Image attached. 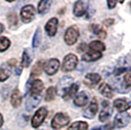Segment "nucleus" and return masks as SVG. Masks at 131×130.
I'll return each mask as SVG.
<instances>
[{
	"label": "nucleus",
	"instance_id": "obj_24",
	"mask_svg": "<svg viewBox=\"0 0 131 130\" xmlns=\"http://www.w3.org/2000/svg\"><path fill=\"white\" fill-rule=\"evenodd\" d=\"M91 29L94 34H96L100 39H105L107 37V32L103 27L99 25H92L91 26Z\"/></svg>",
	"mask_w": 131,
	"mask_h": 130
},
{
	"label": "nucleus",
	"instance_id": "obj_14",
	"mask_svg": "<svg viewBox=\"0 0 131 130\" xmlns=\"http://www.w3.org/2000/svg\"><path fill=\"white\" fill-rule=\"evenodd\" d=\"M44 88L43 82L39 79H36L32 82L31 86H30V95L31 96H39L40 93L42 92Z\"/></svg>",
	"mask_w": 131,
	"mask_h": 130
},
{
	"label": "nucleus",
	"instance_id": "obj_28",
	"mask_svg": "<svg viewBox=\"0 0 131 130\" xmlns=\"http://www.w3.org/2000/svg\"><path fill=\"white\" fill-rule=\"evenodd\" d=\"M43 70V61H38L35 65L33 66L31 70V76H38L41 74Z\"/></svg>",
	"mask_w": 131,
	"mask_h": 130
},
{
	"label": "nucleus",
	"instance_id": "obj_29",
	"mask_svg": "<svg viewBox=\"0 0 131 130\" xmlns=\"http://www.w3.org/2000/svg\"><path fill=\"white\" fill-rule=\"evenodd\" d=\"M40 41H41V32H40V29L37 28L35 33H34V36H33V40H32L33 48H37L39 46V44H40Z\"/></svg>",
	"mask_w": 131,
	"mask_h": 130
},
{
	"label": "nucleus",
	"instance_id": "obj_6",
	"mask_svg": "<svg viewBox=\"0 0 131 130\" xmlns=\"http://www.w3.org/2000/svg\"><path fill=\"white\" fill-rule=\"evenodd\" d=\"M34 14H35V10L32 5L25 6L21 11V17H22L23 22L26 24L31 22L34 19Z\"/></svg>",
	"mask_w": 131,
	"mask_h": 130
},
{
	"label": "nucleus",
	"instance_id": "obj_9",
	"mask_svg": "<svg viewBox=\"0 0 131 130\" xmlns=\"http://www.w3.org/2000/svg\"><path fill=\"white\" fill-rule=\"evenodd\" d=\"M114 107L119 113H125L127 110H129L131 108V102L128 99H126V98L116 99L114 102Z\"/></svg>",
	"mask_w": 131,
	"mask_h": 130
},
{
	"label": "nucleus",
	"instance_id": "obj_8",
	"mask_svg": "<svg viewBox=\"0 0 131 130\" xmlns=\"http://www.w3.org/2000/svg\"><path fill=\"white\" fill-rule=\"evenodd\" d=\"M59 68H60V62H59V60L51 59L45 64V66H44V71H45V72L48 75H53V74H55L58 71Z\"/></svg>",
	"mask_w": 131,
	"mask_h": 130
},
{
	"label": "nucleus",
	"instance_id": "obj_25",
	"mask_svg": "<svg viewBox=\"0 0 131 130\" xmlns=\"http://www.w3.org/2000/svg\"><path fill=\"white\" fill-rule=\"evenodd\" d=\"M88 124L85 121H77L69 126L68 130H87Z\"/></svg>",
	"mask_w": 131,
	"mask_h": 130
},
{
	"label": "nucleus",
	"instance_id": "obj_30",
	"mask_svg": "<svg viewBox=\"0 0 131 130\" xmlns=\"http://www.w3.org/2000/svg\"><path fill=\"white\" fill-rule=\"evenodd\" d=\"M10 40L6 37H0V52H3L9 48L10 46Z\"/></svg>",
	"mask_w": 131,
	"mask_h": 130
},
{
	"label": "nucleus",
	"instance_id": "obj_7",
	"mask_svg": "<svg viewBox=\"0 0 131 130\" xmlns=\"http://www.w3.org/2000/svg\"><path fill=\"white\" fill-rule=\"evenodd\" d=\"M98 112V103H97V99L96 98H93L91 100V102L89 104V106L87 107V109L84 111L83 113V116L86 117V118L92 119L95 117V115L97 114Z\"/></svg>",
	"mask_w": 131,
	"mask_h": 130
},
{
	"label": "nucleus",
	"instance_id": "obj_23",
	"mask_svg": "<svg viewBox=\"0 0 131 130\" xmlns=\"http://www.w3.org/2000/svg\"><path fill=\"white\" fill-rule=\"evenodd\" d=\"M71 84H72V78H71V76H64L60 80V82H59L58 88H59V90H60L61 92L63 93L64 90L67 89L69 86H71Z\"/></svg>",
	"mask_w": 131,
	"mask_h": 130
},
{
	"label": "nucleus",
	"instance_id": "obj_32",
	"mask_svg": "<svg viewBox=\"0 0 131 130\" xmlns=\"http://www.w3.org/2000/svg\"><path fill=\"white\" fill-rule=\"evenodd\" d=\"M7 20H8V23L11 27H14L18 24V18H17V15L15 13H11L9 14L8 17H7Z\"/></svg>",
	"mask_w": 131,
	"mask_h": 130
},
{
	"label": "nucleus",
	"instance_id": "obj_31",
	"mask_svg": "<svg viewBox=\"0 0 131 130\" xmlns=\"http://www.w3.org/2000/svg\"><path fill=\"white\" fill-rule=\"evenodd\" d=\"M30 62H31L30 56L28 55V53H27V51H25L24 54H23V58H22V67L27 68L29 66V64H30Z\"/></svg>",
	"mask_w": 131,
	"mask_h": 130
},
{
	"label": "nucleus",
	"instance_id": "obj_22",
	"mask_svg": "<svg viewBox=\"0 0 131 130\" xmlns=\"http://www.w3.org/2000/svg\"><path fill=\"white\" fill-rule=\"evenodd\" d=\"M40 101H41V96H40V95H39V96H31V97L27 101V103H26V108H27V111H30V110H32V109L35 108V107L40 103Z\"/></svg>",
	"mask_w": 131,
	"mask_h": 130
},
{
	"label": "nucleus",
	"instance_id": "obj_4",
	"mask_svg": "<svg viewBox=\"0 0 131 130\" xmlns=\"http://www.w3.org/2000/svg\"><path fill=\"white\" fill-rule=\"evenodd\" d=\"M48 114V111L45 108H40L39 110L36 111V113L34 114L32 119H31V125L34 128H37L38 126L42 124V122L44 121L45 117Z\"/></svg>",
	"mask_w": 131,
	"mask_h": 130
},
{
	"label": "nucleus",
	"instance_id": "obj_13",
	"mask_svg": "<svg viewBox=\"0 0 131 130\" xmlns=\"http://www.w3.org/2000/svg\"><path fill=\"white\" fill-rule=\"evenodd\" d=\"M112 113H113V110H111L109 103H108L107 101L103 102V110L101 111L100 115H99L100 121H101V122H104L107 119H109V117L112 115Z\"/></svg>",
	"mask_w": 131,
	"mask_h": 130
},
{
	"label": "nucleus",
	"instance_id": "obj_21",
	"mask_svg": "<svg viewBox=\"0 0 131 130\" xmlns=\"http://www.w3.org/2000/svg\"><path fill=\"white\" fill-rule=\"evenodd\" d=\"M11 73V67L8 64H3L0 67V81H5L10 76Z\"/></svg>",
	"mask_w": 131,
	"mask_h": 130
},
{
	"label": "nucleus",
	"instance_id": "obj_5",
	"mask_svg": "<svg viewBox=\"0 0 131 130\" xmlns=\"http://www.w3.org/2000/svg\"><path fill=\"white\" fill-rule=\"evenodd\" d=\"M130 114L127 113H119L115 115V123L114 124L116 125V127L118 128H123L126 127L130 122Z\"/></svg>",
	"mask_w": 131,
	"mask_h": 130
},
{
	"label": "nucleus",
	"instance_id": "obj_16",
	"mask_svg": "<svg viewBox=\"0 0 131 130\" xmlns=\"http://www.w3.org/2000/svg\"><path fill=\"white\" fill-rule=\"evenodd\" d=\"M86 13V5L83 1H77L73 6V15L75 17H81Z\"/></svg>",
	"mask_w": 131,
	"mask_h": 130
},
{
	"label": "nucleus",
	"instance_id": "obj_11",
	"mask_svg": "<svg viewBox=\"0 0 131 130\" xmlns=\"http://www.w3.org/2000/svg\"><path fill=\"white\" fill-rule=\"evenodd\" d=\"M78 91V85L77 83H72L71 86H69L67 89L64 90V92L62 94V97L64 100H70L73 96H75Z\"/></svg>",
	"mask_w": 131,
	"mask_h": 130
},
{
	"label": "nucleus",
	"instance_id": "obj_35",
	"mask_svg": "<svg viewBox=\"0 0 131 130\" xmlns=\"http://www.w3.org/2000/svg\"><path fill=\"white\" fill-rule=\"evenodd\" d=\"M87 49H88L87 45H86V44H84V43H82V44H80V45L78 46L77 51H78V52H84V51H86Z\"/></svg>",
	"mask_w": 131,
	"mask_h": 130
},
{
	"label": "nucleus",
	"instance_id": "obj_2",
	"mask_svg": "<svg viewBox=\"0 0 131 130\" xmlns=\"http://www.w3.org/2000/svg\"><path fill=\"white\" fill-rule=\"evenodd\" d=\"M78 60L77 57L73 54H69L67 55L64 59L63 65H62V71L64 72H68V71H73L77 66Z\"/></svg>",
	"mask_w": 131,
	"mask_h": 130
},
{
	"label": "nucleus",
	"instance_id": "obj_10",
	"mask_svg": "<svg viewBox=\"0 0 131 130\" xmlns=\"http://www.w3.org/2000/svg\"><path fill=\"white\" fill-rule=\"evenodd\" d=\"M57 28H58V19L57 18L50 19L45 26V30L49 36H54L57 33Z\"/></svg>",
	"mask_w": 131,
	"mask_h": 130
},
{
	"label": "nucleus",
	"instance_id": "obj_40",
	"mask_svg": "<svg viewBox=\"0 0 131 130\" xmlns=\"http://www.w3.org/2000/svg\"><path fill=\"white\" fill-rule=\"evenodd\" d=\"M92 130H103L102 127H95V128H93Z\"/></svg>",
	"mask_w": 131,
	"mask_h": 130
},
{
	"label": "nucleus",
	"instance_id": "obj_18",
	"mask_svg": "<svg viewBox=\"0 0 131 130\" xmlns=\"http://www.w3.org/2000/svg\"><path fill=\"white\" fill-rule=\"evenodd\" d=\"M102 57V53H98V52H94V51H89V52H85L82 55V60L84 62H94L97 61Z\"/></svg>",
	"mask_w": 131,
	"mask_h": 130
},
{
	"label": "nucleus",
	"instance_id": "obj_36",
	"mask_svg": "<svg viewBox=\"0 0 131 130\" xmlns=\"http://www.w3.org/2000/svg\"><path fill=\"white\" fill-rule=\"evenodd\" d=\"M107 4H108V7H109L110 9H113V8H115V5H116V1H112V0H108Z\"/></svg>",
	"mask_w": 131,
	"mask_h": 130
},
{
	"label": "nucleus",
	"instance_id": "obj_17",
	"mask_svg": "<svg viewBox=\"0 0 131 130\" xmlns=\"http://www.w3.org/2000/svg\"><path fill=\"white\" fill-rule=\"evenodd\" d=\"M98 90L101 95H103L104 97L108 98V99H112V98L114 97L113 89H112V87L110 86L108 83H102L99 86Z\"/></svg>",
	"mask_w": 131,
	"mask_h": 130
},
{
	"label": "nucleus",
	"instance_id": "obj_33",
	"mask_svg": "<svg viewBox=\"0 0 131 130\" xmlns=\"http://www.w3.org/2000/svg\"><path fill=\"white\" fill-rule=\"evenodd\" d=\"M123 82H124V84L126 85V87L129 89L131 86V71H128L126 72L125 76L123 78Z\"/></svg>",
	"mask_w": 131,
	"mask_h": 130
},
{
	"label": "nucleus",
	"instance_id": "obj_3",
	"mask_svg": "<svg viewBox=\"0 0 131 130\" xmlns=\"http://www.w3.org/2000/svg\"><path fill=\"white\" fill-rule=\"evenodd\" d=\"M79 37V30L77 26L70 27L65 32V41L68 45H73Z\"/></svg>",
	"mask_w": 131,
	"mask_h": 130
},
{
	"label": "nucleus",
	"instance_id": "obj_38",
	"mask_svg": "<svg viewBox=\"0 0 131 130\" xmlns=\"http://www.w3.org/2000/svg\"><path fill=\"white\" fill-rule=\"evenodd\" d=\"M3 124V117H2V114H0V127Z\"/></svg>",
	"mask_w": 131,
	"mask_h": 130
},
{
	"label": "nucleus",
	"instance_id": "obj_41",
	"mask_svg": "<svg viewBox=\"0 0 131 130\" xmlns=\"http://www.w3.org/2000/svg\"><path fill=\"white\" fill-rule=\"evenodd\" d=\"M130 7H131V2H130Z\"/></svg>",
	"mask_w": 131,
	"mask_h": 130
},
{
	"label": "nucleus",
	"instance_id": "obj_19",
	"mask_svg": "<svg viewBox=\"0 0 131 130\" xmlns=\"http://www.w3.org/2000/svg\"><path fill=\"white\" fill-rule=\"evenodd\" d=\"M22 100H23V96L21 92L19 91V89H15L13 93H12V97H11V103L13 105L14 108H17L19 107L21 104H22Z\"/></svg>",
	"mask_w": 131,
	"mask_h": 130
},
{
	"label": "nucleus",
	"instance_id": "obj_15",
	"mask_svg": "<svg viewBox=\"0 0 131 130\" xmlns=\"http://www.w3.org/2000/svg\"><path fill=\"white\" fill-rule=\"evenodd\" d=\"M100 81H101V76L98 73H88L86 74L85 79H84L85 84L90 87H93L94 85L98 84Z\"/></svg>",
	"mask_w": 131,
	"mask_h": 130
},
{
	"label": "nucleus",
	"instance_id": "obj_37",
	"mask_svg": "<svg viewBox=\"0 0 131 130\" xmlns=\"http://www.w3.org/2000/svg\"><path fill=\"white\" fill-rule=\"evenodd\" d=\"M114 19H109V20H105L103 24H104L105 26H107V27H110V26H112L113 24H114Z\"/></svg>",
	"mask_w": 131,
	"mask_h": 130
},
{
	"label": "nucleus",
	"instance_id": "obj_34",
	"mask_svg": "<svg viewBox=\"0 0 131 130\" xmlns=\"http://www.w3.org/2000/svg\"><path fill=\"white\" fill-rule=\"evenodd\" d=\"M126 70H127L126 68H117V69H115V71H114V74H115V76L119 75L121 73H123Z\"/></svg>",
	"mask_w": 131,
	"mask_h": 130
},
{
	"label": "nucleus",
	"instance_id": "obj_12",
	"mask_svg": "<svg viewBox=\"0 0 131 130\" xmlns=\"http://www.w3.org/2000/svg\"><path fill=\"white\" fill-rule=\"evenodd\" d=\"M88 100H89V96H88L87 93L85 91H81L75 95L73 103L77 107H83L88 103Z\"/></svg>",
	"mask_w": 131,
	"mask_h": 130
},
{
	"label": "nucleus",
	"instance_id": "obj_1",
	"mask_svg": "<svg viewBox=\"0 0 131 130\" xmlns=\"http://www.w3.org/2000/svg\"><path fill=\"white\" fill-rule=\"evenodd\" d=\"M70 120L71 118L68 114H64V113H59V114H55V116L52 119V122H51V126L54 129H60L69 124Z\"/></svg>",
	"mask_w": 131,
	"mask_h": 130
},
{
	"label": "nucleus",
	"instance_id": "obj_27",
	"mask_svg": "<svg viewBox=\"0 0 131 130\" xmlns=\"http://www.w3.org/2000/svg\"><path fill=\"white\" fill-rule=\"evenodd\" d=\"M57 95V88L54 86L49 87L46 91V95H45V101L46 102H51L53 101Z\"/></svg>",
	"mask_w": 131,
	"mask_h": 130
},
{
	"label": "nucleus",
	"instance_id": "obj_26",
	"mask_svg": "<svg viewBox=\"0 0 131 130\" xmlns=\"http://www.w3.org/2000/svg\"><path fill=\"white\" fill-rule=\"evenodd\" d=\"M50 6H51V1L49 0H43V1H40L38 3V13L43 15L46 12L49 10Z\"/></svg>",
	"mask_w": 131,
	"mask_h": 130
},
{
	"label": "nucleus",
	"instance_id": "obj_20",
	"mask_svg": "<svg viewBox=\"0 0 131 130\" xmlns=\"http://www.w3.org/2000/svg\"><path fill=\"white\" fill-rule=\"evenodd\" d=\"M88 48L90 49L91 51H94V52L102 53L103 51L106 50V46H105V44L103 42H101L99 40H95V41H92L88 45Z\"/></svg>",
	"mask_w": 131,
	"mask_h": 130
},
{
	"label": "nucleus",
	"instance_id": "obj_42",
	"mask_svg": "<svg viewBox=\"0 0 131 130\" xmlns=\"http://www.w3.org/2000/svg\"><path fill=\"white\" fill-rule=\"evenodd\" d=\"M130 71H131V70H130Z\"/></svg>",
	"mask_w": 131,
	"mask_h": 130
},
{
	"label": "nucleus",
	"instance_id": "obj_39",
	"mask_svg": "<svg viewBox=\"0 0 131 130\" xmlns=\"http://www.w3.org/2000/svg\"><path fill=\"white\" fill-rule=\"evenodd\" d=\"M3 29H4V27H3V25H2V24H0V33L3 31Z\"/></svg>",
	"mask_w": 131,
	"mask_h": 130
}]
</instances>
